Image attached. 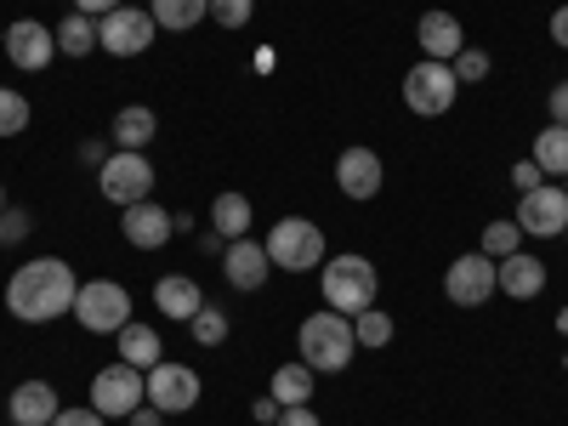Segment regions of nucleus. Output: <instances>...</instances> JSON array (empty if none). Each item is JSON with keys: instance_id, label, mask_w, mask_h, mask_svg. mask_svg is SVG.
Listing matches in <instances>:
<instances>
[{"instance_id": "bb28decb", "label": "nucleus", "mask_w": 568, "mask_h": 426, "mask_svg": "<svg viewBox=\"0 0 568 426\" xmlns=\"http://www.w3.org/2000/svg\"><path fill=\"white\" fill-rule=\"evenodd\" d=\"M149 12L160 29H194L211 18V0H149Z\"/></svg>"}, {"instance_id": "0eeeda50", "label": "nucleus", "mask_w": 568, "mask_h": 426, "mask_svg": "<svg viewBox=\"0 0 568 426\" xmlns=\"http://www.w3.org/2000/svg\"><path fill=\"white\" fill-rule=\"evenodd\" d=\"M98 187H103V200L120 205V211L136 205V200H154V165H149V154H136V149L109 154L103 171H98Z\"/></svg>"}, {"instance_id": "6e6552de", "label": "nucleus", "mask_w": 568, "mask_h": 426, "mask_svg": "<svg viewBox=\"0 0 568 426\" xmlns=\"http://www.w3.org/2000/svg\"><path fill=\"white\" fill-rule=\"evenodd\" d=\"M136 404H149V375L131 369V364H109L91 375V409L103 420H125Z\"/></svg>"}, {"instance_id": "ddd939ff", "label": "nucleus", "mask_w": 568, "mask_h": 426, "mask_svg": "<svg viewBox=\"0 0 568 426\" xmlns=\"http://www.w3.org/2000/svg\"><path fill=\"white\" fill-rule=\"evenodd\" d=\"M0 52H7L18 69H45L58 58V29H45V23H34V18H18L12 29H7V45H0Z\"/></svg>"}, {"instance_id": "58836bf2", "label": "nucleus", "mask_w": 568, "mask_h": 426, "mask_svg": "<svg viewBox=\"0 0 568 426\" xmlns=\"http://www.w3.org/2000/svg\"><path fill=\"white\" fill-rule=\"evenodd\" d=\"M125 420H131V426H165V409H154V404H136Z\"/></svg>"}, {"instance_id": "412c9836", "label": "nucleus", "mask_w": 568, "mask_h": 426, "mask_svg": "<svg viewBox=\"0 0 568 426\" xmlns=\"http://www.w3.org/2000/svg\"><path fill=\"white\" fill-rule=\"evenodd\" d=\"M160 358H165L160 336H154L149 324H136V318H131V324L120 329V364H131V369H142V375H149Z\"/></svg>"}, {"instance_id": "f3484780", "label": "nucleus", "mask_w": 568, "mask_h": 426, "mask_svg": "<svg viewBox=\"0 0 568 426\" xmlns=\"http://www.w3.org/2000/svg\"><path fill=\"white\" fill-rule=\"evenodd\" d=\"M495 284L511 296V302H529V296H540L546 291V262L540 256H529V251H517V256H506V262H495Z\"/></svg>"}, {"instance_id": "72a5a7b5", "label": "nucleus", "mask_w": 568, "mask_h": 426, "mask_svg": "<svg viewBox=\"0 0 568 426\" xmlns=\"http://www.w3.org/2000/svg\"><path fill=\"white\" fill-rule=\"evenodd\" d=\"M29 233V211H0V245H18Z\"/></svg>"}, {"instance_id": "423d86ee", "label": "nucleus", "mask_w": 568, "mask_h": 426, "mask_svg": "<svg viewBox=\"0 0 568 426\" xmlns=\"http://www.w3.org/2000/svg\"><path fill=\"white\" fill-rule=\"evenodd\" d=\"M455 91H460V80H455V69H449V63L420 58V63L404 74V109H409V114H420V120H438V114H449V109H455Z\"/></svg>"}, {"instance_id": "6ab92c4d", "label": "nucleus", "mask_w": 568, "mask_h": 426, "mask_svg": "<svg viewBox=\"0 0 568 426\" xmlns=\"http://www.w3.org/2000/svg\"><path fill=\"white\" fill-rule=\"evenodd\" d=\"M7 415H12V426H52L58 420V393L45 382H23V387H12Z\"/></svg>"}, {"instance_id": "4be33fe9", "label": "nucleus", "mask_w": 568, "mask_h": 426, "mask_svg": "<svg viewBox=\"0 0 568 426\" xmlns=\"http://www.w3.org/2000/svg\"><path fill=\"white\" fill-rule=\"evenodd\" d=\"M114 142H120V149H149V142H154V131H160V120H154V109H142V103H131V109H120L114 114Z\"/></svg>"}, {"instance_id": "f257e3e1", "label": "nucleus", "mask_w": 568, "mask_h": 426, "mask_svg": "<svg viewBox=\"0 0 568 426\" xmlns=\"http://www.w3.org/2000/svg\"><path fill=\"white\" fill-rule=\"evenodd\" d=\"M74 291H80V278H74V267L63 256H34V262H23L12 273L7 307L23 324H52V318L74 313Z\"/></svg>"}, {"instance_id": "cd10ccee", "label": "nucleus", "mask_w": 568, "mask_h": 426, "mask_svg": "<svg viewBox=\"0 0 568 426\" xmlns=\"http://www.w3.org/2000/svg\"><path fill=\"white\" fill-rule=\"evenodd\" d=\"M353 336H358V347L375 353V347H387V342H393V318H387L382 307H364V313L353 318Z\"/></svg>"}, {"instance_id": "e433bc0d", "label": "nucleus", "mask_w": 568, "mask_h": 426, "mask_svg": "<svg viewBox=\"0 0 568 426\" xmlns=\"http://www.w3.org/2000/svg\"><path fill=\"white\" fill-rule=\"evenodd\" d=\"M273 426H324V420H318L307 404H296V409H278V420H273Z\"/></svg>"}, {"instance_id": "f8f14e48", "label": "nucleus", "mask_w": 568, "mask_h": 426, "mask_svg": "<svg viewBox=\"0 0 568 426\" xmlns=\"http://www.w3.org/2000/svg\"><path fill=\"white\" fill-rule=\"evenodd\" d=\"M149 404L165 409V415L194 409V404H200V375H194V364H171V358H160V364L149 369Z\"/></svg>"}, {"instance_id": "5701e85b", "label": "nucleus", "mask_w": 568, "mask_h": 426, "mask_svg": "<svg viewBox=\"0 0 568 426\" xmlns=\"http://www.w3.org/2000/svg\"><path fill=\"white\" fill-rule=\"evenodd\" d=\"M540 171H546V182H562L568 176V125H546L540 136H535V154H529Z\"/></svg>"}, {"instance_id": "7ed1b4c3", "label": "nucleus", "mask_w": 568, "mask_h": 426, "mask_svg": "<svg viewBox=\"0 0 568 426\" xmlns=\"http://www.w3.org/2000/svg\"><path fill=\"white\" fill-rule=\"evenodd\" d=\"M375 291H382V273H375L369 256H329L324 262V307H336L347 318H358L364 307H375Z\"/></svg>"}, {"instance_id": "37998d69", "label": "nucleus", "mask_w": 568, "mask_h": 426, "mask_svg": "<svg viewBox=\"0 0 568 426\" xmlns=\"http://www.w3.org/2000/svg\"><path fill=\"white\" fill-rule=\"evenodd\" d=\"M557 336H562V342H568V307H562V313H557Z\"/></svg>"}, {"instance_id": "20e7f679", "label": "nucleus", "mask_w": 568, "mask_h": 426, "mask_svg": "<svg viewBox=\"0 0 568 426\" xmlns=\"http://www.w3.org/2000/svg\"><path fill=\"white\" fill-rule=\"evenodd\" d=\"M262 245H267V262L284 267V273L324 267V233H318V222H307V216H278Z\"/></svg>"}, {"instance_id": "49530a36", "label": "nucleus", "mask_w": 568, "mask_h": 426, "mask_svg": "<svg viewBox=\"0 0 568 426\" xmlns=\"http://www.w3.org/2000/svg\"><path fill=\"white\" fill-rule=\"evenodd\" d=\"M562 194H568V176H562Z\"/></svg>"}, {"instance_id": "f704fd0d", "label": "nucleus", "mask_w": 568, "mask_h": 426, "mask_svg": "<svg viewBox=\"0 0 568 426\" xmlns=\"http://www.w3.org/2000/svg\"><path fill=\"white\" fill-rule=\"evenodd\" d=\"M540 182H546V171L535 160H517L511 165V187H517V194H529V187H540Z\"/></svg>"}, {"instance_id": "f03ea898", "label": "nucleus", "mask_w": 568, "mask_h": 426, "mask_svg": "<svg viewBox=\"0 0 568 426\" xmlns=\"http://www.w3.org/2000/svg\"><path fill=\"white\" fill-rule=\"evenodd\" d=\"M296 353H302V364H307L313 375H342V369L353 364V353H358L353 318L336 313V307H324V313L302 318V329H296Z\"/></svg>"}, {"instance_id": "c03bdc74", "label": "nucleus", "mask_w": 568, "mask_h": 426, "mask_svg": "<svg viewBox=\"0 0 568 426\" xmlns=\"http://www.w3.org/2000/svg\"><path fill=\"white\" fill-rule=\"evenodd\" d=\"M0 211H7V187H0Z\"/></svg>"}, {"instance_id": "ea45409f", "label": "nucleus", "mask_w": 568, "mask_h": 426, "mask_svg": "<svg viewBox=\"0 0 568 426\" xmlns=\"http://www.w3.org/2000/svg\"><path fill=\"white\" fill-rule=\"evenodd\" d=\"M278 409H284V404H278V398H273V393H267V398H256V404H251V415H256V420H262V426H273V420H278Z\"/></svg>"}, {"instance_id": "a19ab883", "label": "nucleus", "mask_w": 568, "mask_h": 426, "mask_svg": "<svg viewBox=\"0 0 568 426\" xmlns=\"http://www.w3.org/2000/svg\"><path fill=\"white\" fill-rule=\"evenodd\" d=\"M551 125H568V80L551 91Z\"/></svg>"}, {"instance_id": "aec40b11", "label": "nucleus", "mask_w": 568, "mask_h": 426, "mask_svg": "<svg viewBox=\"0 0 568 426\" xmlns=\"http://www.w3.org/2000/svg\"><path fill=\"white\" fill-rule=\"evenodd\" d=\"M154 307L165 313V318H176V324H187L200 307H205V291L187 273H165L160 284H154Z\"/></svg>"}, {"instance_id": "c85d7f7f", "label": "nucleus", "mask_w": 568, "mask_h": 426, "mask_svg": "<svg viewBox=\"0 0 568 426\" xmlns=\"http://www.w3.org/2000/svg\"><path fill=\"white\" fill-rule=\"evenodd\" d=\"M517 251H524V227H517V222H489V227H484V256L506 262V256H517Z\"/></svg>"}, {"instance_id": "473e14b6", "label": "nucleus", "mask_w": 568, "mask_h": 426, "mask_svg": "<svg viewBox=\"0 0 568 426\" xmlns=\"http://www.w3.org/2000/svg\"><path fill=\"white\" fill-rule=\"evenodd\" d=\"M256 18V0H211V23L222 29H245Z\"/></svg>"}, {"instance_id": "39448f33", "label": "nucleus", "mask_w": 568, "mask_h": 426, "mask_svg": "<svg viewBox=\"0 0 568 426\" xmlns=\"http://www.w3.org/2000/svg\"><path fill=\"white\" fill-rule=\"evenodd\" d=\"M74 318L91 329V336H120L131 324V291L114 278H91L74 291Z\"/></svg>"}, {"instance_id": "7c9ffc66", "label": "nucleus", "mask_w": 568, "mask_h": 426, "mask_svg": "<svg viewBox=\"0 0 568 426\" xmlns=\"http://www.w3.org/2000/svg\"><path fill=\"white\" fill-rule=\"evenodd\" d=\"M187 329H194L200 347H222L227 342V313L222 307H200L194 318H187Z\"/></svg>"}, {"instance_id": "a18cd8bd", "label": "nucleus", "mask_w": 568, "mask_h": 426, "mask_svg": "<svg viewBox=\"0 0 568 426\" xmlns=\"http://www.w3.org/2000/svg\"><path fill=\"white\" fill-rule=\"evenodd\" d=\"M0 45H7V29H0Z\"/></svg>"}, {"instance_id": "393cba45", "label": "nucleus", "mask_w": 568, "mask_h": 426, "mask_svg": "<svg viewBox=\"0 0 568 426\" xmlns=\"http://www.w3.org/2000/svg\"><path fill=\"white\" fill-rule=\"evenodd\" d=\"M58 52H63V58H91V52H98V18L69 12V18L58 23Z\"/></svg>"}, {"instance_id": "a878e982", "label": "nucleus", "mask_w": 568, "mask_h": 426, "mask_svg": "<svg viewBox=\"0 0 568 426\" xmlns=\"http://www.w3.org/2000/svg\"><path fill=\"white\" fill-rule=\"evenodd\" d=\"M211 227L222 233V240H245V233H251V200L245 194H216Z\"/></svg>"}, {"instance_id": "c756f323", "label": "nucleus", "mask_w": 568, "mask_h": 426, "mask_svg": "<svg viewBox=\"0 0 568 426\" xmlns=\"http://www.w3.org/2000/svg\"><path fill=\"white\" fill-rule=\"evenodd\" d=\"M23 131H29V98L0 85V136H23Z\"/></svg>"}, {"instance_id": "b1692460", "label": "nucleus", "mask_w": 568, "mask_h": 426, "mask_svg": "<svg viewBox=\"0 0 568 426\" xmlns=\"http://www.w3.org/2000/svg\"><path fill=\"white\" fill-rule=\"evenodd\" d=\"M267 393H273V398H278L284 409L307 404V398H313V369H307L302 358H296V364H278V369H273V387H267Z\"/></svg>"}, {"instance_id": "9b49d317", "label": "nucleus", "mask_w": 568, "mask_h": 426, "mask_svg": "<svg viewBox=\"0 0 568 426\" xmlns=\"http://www.w3.org/2000/svg\"><path fill=\"white\" fill-rule=\"evenodd\" d=\"M495 291H500V284H495V256H484V251L455 256L449 273H444V296H449L455 307H484Z\"/></svg>"}, {"instance_id": "2eb2a0df", "label": "nucleus", "mask_w": 568, "mask_h": 426, "mask_svg": "<svg viewBox=\"0 0 568 426\" xmlns=\"http://www.w3.org/2000/svg\"><path fill=\"white\" fill-rule=\"evenodd\" d=\"M382 182H387V171H382V154H375V149H347L336 160V187L347 200H375V194H382Z\"/></svg>"}, {"instance_id": "2f4dec72", "label": "nucleus", "mask_w": 568, "mask_h": 426, "mask_svg": "<svg viewBox=\"0 0 568 426\" xmlns=\"http://www.w3.org/2000/svg\"><path fill=\"white\" fill-rule=\"evenodd\" d=\"M455 80H466V85H478V80H489V52H478V45H460L455 52Z\"/></svg>"}, {"instance_id": "de8ad7c7", "label": "nucleus", "mask_w": 568, "mask_h": 426, "mask_svg": "<svg viewBox=\"0 0 568 426\" xmlns=\"http://www.w3.org/2000/svg\"><path fill=\"white\" fill-rule=\"evenodd\" d=\"M562 240H568V227H562Z\"/></svg>"}, {"instance_id": "c9c22d12", "label": "nucleus", "mask_w": 568, "mask_h": 426, "mask_svg": "<svg viewBox=\"0 0 568 426\" xmlns=\"http://www.w3.org/2000/svg\"><path fill=\"white\" fill-rule=\"evenodd\" d=\"M52 426H109V420L85 404V409H58V420H52Z\"/></svg>"}, {"instance_id": "a211bd4d", "label": "nucleus", "mask_w": 568, "mask_h": 426, "mask_svg": "<svg viewBox=\"0 0 568 426\" xmlns=\"http://www.w3.org/2000/svg\"><path fill=\"white\" fill-rule=\"evenodd\" d=\"M415 40H420V58H433V63H455V52L466 45V34L449 12H420Z\"/></svg>"}, {"instance_id": "79ce46f5", "label": "nucleus", "mask_w": 568, "mask_h": 426, "mask_svg": "<svg viewBox=\"0 0 568 426\" xmlns=\"http://www.w3.org/2000/svg\"><path fill=\"white\" fill-rule=\"evenodd\" d=\"M551 40L568 52V7H557V12H551Z\"/></svg>"}, {"instance_id": "1a4fd4ad", "label": "nucleus", "mask_w": 568, "mask_h": 426, "mask_svg": "<svg viewBox=\"0 0 568 426\" xmlns=\"http://www.w3.org/2000/svg\"><path fill=\"white\" fill-rule=\"evenodd\" d=\"M154 34H160V23L149 7H120V12L98 18V45L109 58H142L154 45Z\"/></svg>"}, {"instance_id": "4468645a", "label": "nucleus", "mask_w": 568, "mask_h": 426, "mask_svg": "<svg viewBox=\"0 0 568 426\" xmlns=\"http://www.w3.org/2000/svg\"><path fill=\"white\" fill-rule=\"evenodd\" d=\"M120 233H125V245H136V251H160L176 227H171V211H165V205L136 200V205L120 211Z\"/></svg>"}, {"instance_id": "4c0bfd02", "label": "nucleus", "mask_w": 568, "mask_h": 426, "mask_svg": "<svg viewBox=\"0 0 568 426\" xmlns=\"http://www.w3.org/2000/svg\"><path fill=\"white\" fill-rule=\"evenodd\" d=\"M120 7H125V0H74V12H85V18H109Z\"/></svg>"}, {"instance_id": "9d476101", "label": "nucleus", "mask_w": 568, "mask_h": 426, "mask_svg": "<svg viewBox=\"0 0 568 426\" xmlns=\"http://www.w3.org/2000/svg\"><path fill=\"white\" fill-rule=\"evenodd\" d=\"M524 233H535V240H557V233L568 227V194L562 182H540L529 187V194H517V216H511Z\"/></svg>"}, {"instance_id": "dca6fc26", "label": "nucleus", "mask_w": 568, "mask_h": 426, "mask_svg": "<svg viewBox=\"0 0 568 426\" xmlns=\"http://www.w3.org/2000/svg\"><path fill=\"white\" fill-rule=\"evenodd\" d=\"M267 273H273L267 245H256V240H233V245H227V256H222V278L233 284V291H262Z\"/></svg>"}]
</instances>
